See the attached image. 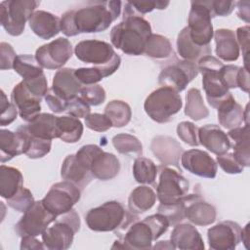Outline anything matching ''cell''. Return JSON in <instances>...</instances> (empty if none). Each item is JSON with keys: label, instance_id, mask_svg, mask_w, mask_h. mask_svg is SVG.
<instances>
[{"label": "cell", "instance_id": "obj_10", "mask_svg": "<svg viewBox=\"0 0 250 250\" xmlns=\"http://www.w3.org/2000/svg\"><path fill=\"white\" fill-rule=\"evenodd\" d=\"M40 2L35 0H6L0 3V21L12 36L21 35Z\"/></svg>", "mask_w": 250, "mask_h": 250}, {"label": "cell", "instance_id": "obj_9", "mask_svg": "<svg viewBox=\"0 0 250 250\" xmlns=\"http://www.w3.org/2000/svg\"><path fill=\"white\" fill-rule=\"evenodd\" d=\"M223 66L224 63L211 55L201 58L197 63L198 72L202 74V85L207 102L214 108H217L225 99L231 95L220 76Z\"/></svg>", "mask_w": 250, "mask_h": 250}, {"label": "cell", "instance_id": "obj_7", "mask_svg": "<svg viewBox=\"0 0 250 250\" xmlns=\"http://www.w3.org/2000/svg\"><path fill=\"white\" fill-rule=\"evenodd\" d=\"M183 106L180 94L169 87H160L151 92L145 101L146 113L157 123H167L173 120Z\"/></svg>", "mask_w": 250, "mask_h": 250}, {"label": "cell", "instance_id": "obj_5", "mask_svg": "<svg viewBox=\"0 0 250 250\" xmlns=\"http://www.w3.org/2000/svg\"><path fill=\"white\" fill-rule=\"evenodd\" d=\"M76 58L85 62L92 63L100 68L104 77L113 74L119 67L121 59L112 46L100 40H83L74 48Z\"/></svg>", "mask_w": 250, "mask_h": 250}, {"label": "cell", "instance_id": "obj_54", "mask_svg": "<svg viewBox=\"0 0 250 250\" xmlns=\"http://www.w3.org/2000/svg\"><path fill=\"white\" fill-rule=\"evenodd\" d=\"M28 90L35 95L36 97L42 99L43 97L46 96L48 92V82L45 74H42L36 78L33 79H27V80H22Z\"/></svg>", "mask_w": 250, "mask_h": 250}, {"label": "cell", "instance_id": "obj_44", "mask_svg": "<svg viewBox=\"0 0 250 250\" xmlns=\"http://www.w3.org/2000/svg\"><path fill=\"white\" fill-rule=\"evenodd\" d=\"M34 202L31 191L23 187L13 197L7 200V203L11 208L21 213H24Z\"/></svg>", "mask_w": 250, "mask_h": 250}, {"label": "cell", "instance_id": "obj_32", "mask_svg": "<svg viewBox=\"0 0 250 250\" xmlns=\"http://www.w3.org/2000/svg\"><path fill=\"white\" fill-rule=\"evenodd\" d=\"M228 137L234 141L233 156L236 161L243 167L250 166V153H249V125L236 127L230 129Z\"/></svg>", "mask_w": 250, "mask_h": 250}, {"label": "cell", "instance_id": "obj_24", "mask_svg": "<svg viewBox=\"0 0 250 250\" xmlns=\"http://www.w3.org/2000/svg\"><path fill=\"white\" fill-rule=\"evenodd\" d=\"M51 89L58 96L68 102L77 97L82 89V84L75 76V69L64 67L55 73Z\"/></svg>", "mask_w": 250, "mask_h": 250}, {"label": "cell", "instance_id": "obj_14", "mask_svg": "<svg viewBox=\"0 0 250 250\" xmlns=\"http://www.w3.org/2000/svg\"><path fill=\"white\" fill-rule=\"evenodd\" d=\"M58 217L52 214L43 204L42 200L35 201L16 224L15 230L21 237L41 235L56 221Z\"/></svg>", "mask_w": 250, "mask_h": 250}, {"label": "cell", "instance_id": "obj_30", "mask_svg": "<svg viewBox=\"0 0 250 250\" xmlns=\"http://www.w3.org/2000/svg\"><path fill=\"white\" fill-rule=\"evenodd\" d=\"M219 123L227 129L240 127L244 121V109L232 95L225 99L217 107Z\"/></svg>", "mask_w": 250, "mask_h": 250}, {"label": "cell", "instance_id": "obj_55", "mask_svg": "<svg viewBox=\"0 0 250 250\" xmlns=\"http://www.w3.org/2000/svg\"><path fill=\"white\" fill-rule=\"evenodd\" d=\"M17 56L13 47L6 42L0 43V68L2 70L11 69L14 66V62Z\"/></svg>", "mask_w": 250, "mask_h": 250}, {"label": "cell", "instance_id": "obj_39", "mask_svg": "<svg viewBox=\"0 0 250 250\" xmlns=\"http://www.w3.org/2000/svg\"><path fill=\"white\" fill-rule=\"evenodd\" d=\"M144 54L148 58L161 60L173 55V49L168 38L159 34H151L146 43Z\"/></svg>", "mask_w": 250, "mask_h": 250}, {"label": "cell", "instance_id": "obj_47", "mask_svg": "<svg viewBox=\"0 0 250 250\" xmlns=\"http://www.w3.org/2000/svg\"><path fill=\"white\" fill-rule=\"evenodd\" d=\"M198 128L189 121H183L177 126V135L178 137L186 144L191 146H197L199 145L198 136H197Z\"/></svg>", "mask_w": 250, "mask_h": 250}, {"label": "cell", "instance_id": "obj_1", "mask_svg": "<svg viewBox=\"0 0 250 250\" xmlns=\"http://www.w3.org/2000/svg\"><path fill=\"white\" fill-rule=\"evenodd\" d=\"M120 1H94L68 10L61 18V31L67 37L106 30L121 13Z\"/></svg>", "mask_w": 250, "mask_h": 250}, {"label": "cell", "instance_id": "obj_21", "mask_svg": "<svg viewBox=\"0 0 250 250\" xmlns=\"http://www.w3.org/2000/svg\"><path fill=\"white\" fill-rule=\"evenodd\" d=\"M150 149L162 166L172 165L180 169L179 159L184 149L175 139L169 136H156L151 141Z\"/></svg>", "mask_w": 250, "mask_h": 250}, {"label": "cell", "instance_id": "obj_31", "mask_svg": "<svg viewBox=\"0 0 250 250\" xmlns=\"http://www.w3.org/2000/svg\"><path fill=\"white\" fill-rule=\"evenodd\" d=\"M177 52L181 58L186 61L190 62H198L201 58L205 56H209L212 53V49L209 46L200 47L194 44L190 37L188 27H184L177 38Z\"/></svg>", "mask_w": 250, "mask_h": 250}, {"label": "cell", "instance_id": "obj_26", "mask_svg": "<svg viewBox=\"0 0 250 250\" xmlns=\"http://www.w3.org/2000/svg\"><path fill=\"white\" fill-rule=\"evenodd\" d=\"M31 30L42 39H51L61 31V19L42 10L35 11L28 21Z\"/></svg>", "mask_w": 250, "mask_h": 250}, {"label": "cell", "instance_id": "obj_19", "mask_svg": "<svg viewBox=\"0 0 250 250\" xmlns=\"http://www.w3.org/2000/svg\"><path fill=\"white\" fill-rule=\"evenodd\" d=\"M41 100L28 90L23 81L18 83L11 93V102L17 106L21 118L26 122L40 114Z\"/></svg>", "mask_w": 250, "mask_h": 250}, {"label": "cell", "instance_id": "obj_37", "mask_svg": "<svg viewBox=\"0 0 250 250\" xmlns=\"http://www.w3.org/2000/svg\"><path fill=\"white\" fill-rule=\"evenodd\" d=\"M185 114L194 121H199L208 117L209 110L206 107L200 90L190 88L186 95Z\"/></svg>", "mask_w": 250, "mask_h": 250}, {"label": "cell", "instance_id": "obj_56", "mask_svg": "<svg viewBox=\"0 0 250 250\" xmlns=\"http://www.w3.org/2000/svg\"><path fill=\"white\" fill-rule=\"evenodd\" d=\"M239 67L240 66L233 64H224V66L221 68L220 76L228 89L237 88V74Z\"/></svg>", "mask_w": 250, "mask_h": 250}, {"label": "cell", "instance_id": "obj_17", "mask_svg": "<svg viewBox=\"0 0 250 250\" xmlns=\"http://www.w3.org/2000/svg\"><path fill=\"white\" fill-rule=\"evenodd\" d=\"M241 227L232 221H222L207 231L209 247L214 250H233L241 242Z\"/></svg>", "mask_w": 250, "mask_h": 250}, {"label": "cell", "instance_id": "obj_23", "mask_svg": "<svg viewBox=\"0 0 250 250\" xmlns=\"http://www.w3.org/2000/svg\"><path fill=\"white\" fill-rule=\"evenodd\" d=\"M170 241L175 249L202 250L205 248L201 234L190 224H178L171 232Z\"/></svg>", "mask_w": 250, "mask_h": 250}, {"label": "cell", "instance_id": "obj_42", "mask_svg": "<svg viewBox=\"0 0 250 250\" xmlns=\"http://www.w3.org/2000/svg\"><path fill=\"white\" fill-rule=\"evenodd\" d=\"M18 131H21L25 136V150L24 154L31 159H38L47 155L52 146L51 140H43L39 138H35L27 134L21 127L18 128Z\"/></svg>", "mask_w": 250, "mask_h": 250}, {"label": "cell", "instance_id": "obj_57", "mask_svg": "<svg viewBox=\"0 0 250 250\" xmlns=\"http://www.w3.org/2000/svg\"><path fill=\"white\" fill-rule=\"evenodd\" d=\"M44 98H45V102H46L47 105L53 112L62 113L63 111H65L68 102L65 101L64 99L61 98L60 96H58L51 88L48 90V92Z\"/></svg>", "mask_w": 250, "mask_h": 250}, {"label": "cell", "instance_id": "obj_59", "mask_svg": "<svg viewBox=\"0 0 250 250\" xmlns=\"http://www.w3.org/2000/svg\"><path fill=\"white\" fill-rule=\"evenodd\" d=\"M237 87L244 91L245 93H249V72L248 69L243 67H239L237 74Z\"/></svg>", "mask_w": 250, "mask_h": 250}, {"label": "cell", "instance_id": "obj_52", "mask_svg": "<svg viewBox=\"0 0 250 250\" xmlns=\"http://www.w3.org/2000/svg\"><path fill=\"white\" fill-rule=\"evenodd\" d=\"M217 163L228 174H240L244 168L236 161L233 154L230 152L218 155Z\"/></svg>", "mask_w": 250, "mask_h": 250}, {"label": "cell", "instance_id": "obj_43", "mask_svg": "<svg viewBox=\"0 0 250 250\" xmlns=\"http://www.w3.org/2000/svg\"><path fill=\"white\" fill-rule=\"evenodd\" d=\"M169 5V1H146V2H126L123 12V18L143 15L151 12L154 9L163 10Z\"/></svg>", "mask_w": 250, "mask_h": 250}, {"label": "cell", "instance_id": "obj_25", "mask_svg": "<svg viewBox=\"0 0 250 250\" xmlns=\"http://www.w3.org/2000/svg\"><path fill=\"white\" fill-rule=\"evenodd\" d=\"M61 176L63 180L71 182L81 190L93 180L90 170L76 157L75 154L67 155L61 168Z\"/></svg>", "mask_w": 250, "mask_h": 250}, {"label": "cell", "instance_id": "obj_62", "mask_svg": "<svg viewBox=\"0 0 250 250\" xmlns=\"http://www.w3.org/2000/svg\"><path fill=\"white\" fill-rule=\"evenodd\" d=\"M249 224H247L243 229H241V241L243 242L244 246L249 249Z\"/></svg>", "mask_w": 250, "mask_h": 250}, {"label": "cell", "instance_id": "obj_46", "mask_svg": "<svg viewBox=\"0 0 250 250\" xmlns=\"http://www.w3.org/2000/svg\"><path fill=\"white\" fill-rule=\"evenodd\" d=\"M80 97L89 104V105H100L105 101V91L104 89L98 84L89 85L82 87L80 91Z\"/></svg>", "mask_w": 250, "mask_h": 250}, {"label": "cell", "instance_id": "obj_29", "mask_svg": "<svg viewBox=\"0 0 250 250\" xmlns=\"http://www.w3.org/2000/svg\"><path fill=\"white\" fill-rule=\"evenodd\" d=\"M20 127L35 138L51 141L57 138V116L51 113H40L32 121Z\"/></svg>", "mask_w": 250, "mask_h": 250}, {"label": "cell", "instance_id": "obj_51", "mask_svg": "<svg viewBox=\"0 0 250 250\" xmlns=\"http://www.w3.org/2000/svg\"><path fill=\"white\" fill-rule=\"evenodd\" d=\"M85 125L96 132H105L112 127L110 120L104 113H90L85 117Z\"/></svg>", "mask_w": 250, "mask_h": 250}, {"label": "cell", "instance_id": "obj_22", "mask_svg": "<svg viewBox=\"0 0 250 250\" xmlns=\"http://www.w3.org/2000/svg\"><path fill=\"white\" fill-rule=\"evenodd\" d=\"M197 136L199 145L217 156L229 152L231 147L229 138L218 125L207 124L198 128Z\"/></svg>", "mask_w": 250, "mask_h": 250}, {"label": "cell", "instance_id": "obj_49", "mask_svg": "<svg viewBox=\"0 0 250 250\" xmlns=\"http://www.w3.org/2000/svg\"><path fill=\"white\" fill-rule=\"evenodd\" d=\"M90 105L79 96L68 101L65 112L75 118H85L90 114Z\"/></svg>", "mask_w": 250, "mask_h": 250}, {"label": "cell", "instance_id": "obj_38", "mask_svg": "<svg viewBox=\"0 0 250 250\" xmlns=\"http://www.w3.org/2000/svg\"><path fill=\"white\" fill-rule=\"evenodd\" d=\"M13 69L23 78L22 80L33 79L44 74L43 67L38 63L36 58L28 54L18 55Z\"/></svg>", "mask_w": 250, "mask_h": 250}, {"label": "cell", "instance_id": "obj_15", "mask_svg": "<svg viewBox=\"0 0 250 250\" xmlns=\"http://www.w3.org/2000/svg\"><path fill=\"white\" fill-rule=\"evenodd\" d=\"M197 63L190 61H175L166 65L158 75V82L176 92L184 91L188 83L198 75Z\"/></svg>", "mask_w": 250, "mask_h": 250}, {"label": "cell", "instance_id": "obj_53", "mask_svg": "<svg viewBox=\"0 0 250 250\" xmlns=\"http://www.w3.org/2000/svg\"><path fill=\"white\" fill-rule=\"evenodd\" d=\"M205 4L209 8L212 17L229 16L236 6L234 1H205Z\"/></svg>", "mask_w": 250, "mask_h": 250}, {"label": "cell", "instance_id": "obj_60", "mask_svg": "<svg viewBox=\"0 0 250 250\" xmlns=\"http://www.w3.org/2000/svg\"><path fill=\"white\" fill-rule=\"evenodd\" d=\"M45 245L35 238V236H23L21 241V249H44Z\"/></svg>", "mask_w": 250, "mask_h": 250}, {"label": "cell", "instance_id": "obj_2", "mask_svg": "<svg viewBox=\"0 0 250 250\" xmlns=\"http://www.w3.org/2000/svg\"><path fill=\"white\" fill-rule=\"evenodd\" d=\"M150 23L143 17L131 16L114 25L110 31L111 44L126 55L144 54L146 43L151 35Z\"/></svg>", "mask_w": 250, "mask_h": 250}, {"label": "cell", "instance_id": "obj_13", "mask_svg": "<svg viewBox=\"0 0 250 250\" xmlns=\"http://www.w3.org/2000/svg\"><path fill=\"white\" fill-rule=\"evenodd\" d=\"M212 18V14L205 1L191 2L187 27L191 41L197 46H209L214 35Z\"/></svg>", "mask_w": 250, "mask_h": 250}, {"label": "cell", "instance_id": "obj_50", "mask_svg": "<svg viewBox=\"0 0 250 250\" xmlns=\"http://www.w3.org/2000/svg\"><path fill=\"white\" fill-rule=\"evenodd\" d=\"M19 113L17 106L11 102H8V99L3 90H1V118L0 124L1 126H6L11 124Z\"/></svg>", "mask_w": 250, "mask_h": 250}, {"label": "cell", "instance_id": "obj_11", "mask_svg": "<svg viewBox=\"0 0 250 250\" xmlns=\"http://www.w3.org/2000/svg\"><path fill=\"white\" fill-rule=\"evenodd\" d=\"M189 184L179 171L162 166L156 187V198L162 205H174L185 201Z\"/></svg>", "mask_w": 250, "mask_h": 250}, {"label": "cell", "instance_id": "obj_48", "mask_svg": "<svg viewBox=\"0 0 250 250\" xmlns=\"http://www.w3.org/2000/svg\"><path fill=\"white\" fill-rule=\"evenodd\" d=\"M75 76L81 84L86 86L94 85L104 78L102 70L96 66L77 68L75 69Z\"/></svg>", "mask_w": 250, "mask_h": 250}, {"label": "cell", "instance_id": "obj_35", "mask_svg": "<svg viewBox=\"0 0 250 250\" xmlns=\"http://www.w3.org/2000/svg\"><path fill=\"white\" fill-rule=\"evenodd\" d=\"M82 122L73 116L57 117V138L64 143H77L83 134Z\"/></svg>", "mask_w": 250, "mask_h": 250}, {"label": "cell", "instance_id": "obj_20", "mask_svg": "<svg viewBox=\"0 0 250 250\" xmlns=\"http://www.w3.org/2000/svg\"><path fill=\"white\" fill-rule=\"evenodd\" d=\"M186 218L195 226H208L216 221V208L202 200L200 195L188 194L185 199Z\"/></svg>", "mask_w": 250, "mask_h": 250}, {"label": "cell", "instance_id": "obj_6", "mask_svg": "<svg viewBox=\"0 0 250 250\" xmlns=\"http://www.w3.org/2000/svg\"><path fill=\"white\" fill-rule=\"evenodd\" d=\"M75 155L98 180H112L120 171L118 158L113 153L104 151L97 145H85L78 149Z\"/></svg>", "mask_w": 250, "mask_h": 250}, {"label": "cell", "instance_id": "obj_63", "mask_svg": "<svg viewBox=\"0 0 250 250\" xmlns=\"http://www.w3.org/2000/svg\"><path fill=\"white\" fill-rule=\"evenodd\" d=\"M169 241H158L157 244H155L152 248H169V249H175L173 245H166Z\"/></svg>", "mask_w": 250, "mask_h": 250}, {"label": "cell", "instance_id": "obj_12", "mask_svg": "<svg viewBox=\"0 0 250 250\" xmlns=\"http://www.w3.org/2000/svg\"><path fill=\"white\" fill-rule=\"evenodd\" d=\"M81 189L68 181L54 184L46 193L42 202L44 206L56 217L68 211L79 201Z\"/></svg>", "mask_w": 250, "mask_h": 250}, {"label": "cell", "instance_id": "obj_40", "mask_svg": "<svg viewBox=\"0 0 250 250\" xmlns=\"http://www.w3.org/2000/svg\"><path fill=\"white\" fill-rule=\"evenodd\" d=\"M133 176L140 184L153 185L157 176V166L146 157H137L133 164Z\"/></svg>", "mask_w": 250, "mask_h": 250}, {"label": "cell", "instance_id": "obj_58", "mask_svg": "<svg viewBox=\"0 0 250 250\" xmlns=\"http://www.w3.org/2000/svg\"><path fill=\"white\" fill-rule=\"evenodd\" d=\"M249 31L250 28L248 25L238 27L236 29V41L238 46L242 50V55L244 57V67L248 69L247 65V58H248V51H249Z\"/></svg>", "mask_w": 250, "mask_h": 250}, {"label": "cell", "instance_id": "obj_8", "mask_svg": "<svg viewBox=\"0 0 250 250\" xmlns=\"http://www.w3.org/2000/svg\"><path fill=\"white\" fill-rule=\"evenodd\" d=\"M80 229V219L74 209L59 216L52 227L41 234L45 248L49 250H66Z\"/></svg>", "mask_w": 250, "mask_h": 250}, {"label": "cell", "instance_id": "obj_3", "mask_svg": "<svg viewBox=\"0 0 250 250\" xmlns=\"http://www.w3.org/2000/svg\"><path fill=\"white\" fill-rule=\"evenodd\" d=\"M138 219V216L125 210L118 201H107L90 209L85 215L87 227L94 231L102 232L125 229Z\"/></svg>", "mask_w": 250, "mask_h": 250}, {"label": "cell", "instance_id": "obj_4", "mask_svg": "<svg viewBox=\"0 0 250 250\" xmlns=\"http://www.w3.org/2000/svg\"><path fill=\"white\" fill-rule=\"evenodd\" d=\"M170 224L167 218L156 213L147 216L143 221H136L127 229L123 244L127 249L143 250L152 248V242L164 234Z\"/></svg>", "mask_w": 250, "mask_h": 250}, {"label": "cell", "instance_id": "obj_28", "mask_svg": "<svg viewBox=\"0 0 250 250\" xmlns=\"http://www.w3.org/2000/svg\"><path fill=\"white\" fill-rule=\"evenodd\" d=\"M216 55L225 62H234L239 57V46L232 30L220 28L214 32Z\"/></svg>", "mask_w": 250, "mask_h": 250}, {"label": "cell", "instance_id": "obj_61", "mask_svg": "<svg viewBox=\"0 0 250 250\" xmlns=\"http://www.w3.org/2000/svg\"><path fill=\"white\" fill-rule=\"evenodd\" d=\"M236 5H237L238 17L248 23L249 22V2L239 1V2H236Z\"/></svg>", "mask_w": 250, "mask_h": 250}, {"label": "cell", "instance_id": "obj_41", "mask_svg": "<svg viewBox=\"0 0 250 250\" xmlns=\"http://www.w3.org/2000/svg\"><path fill=\"white\" fill-rule=\"evenodd\" d=\"M112 145L115 149L125 155H135L137 157L143 154V146L138 138L130 134H118L115 135L112 140Z\"/></svg>", "mask_w": 250, "mask_h": 250}, {"label": "cell", "instance_id": "obj_16", "mask_svg": "<svg viewBox=\"0 0 250 250\" xmlns=\"http://www.w3.org/2000/svg\"><path fill=\"white\" fill-rule=\"evenodd\" d=\"M73 53L72 45L66 38L60 37L36 50L35 58L38 63L47 69H61Z\"/></svg>", "mask_w": 250, "mask_h": 250}, {"label": "cell", "instance_id": "obj_18", "mask_svg": "<svg viewBox=\"0 0 250 250\" xmlns=\"http://www.w3.org/2000/svg\"><path fill=\"white\" fill-rule=\"evenodd\" d=\"M182 166L189 173L207 179H214L217 175L216 161L204 150L192 148L184 151L181 156Z\"/></svg>", "mask_w": 250, "mask_h": 250}, {"label": "cell", "instance_id": "obj_27", "mask_svg": "<svg viewBox=\"0 0 250 250\" xmlns=\"http://www.w3.org/2000/svg\"><path fill=\"white\" fill-rule=\"evenodd\" d=\"M25 136L21 131L12 132L7 129L0 131V160L1 163L24 153Z\"/></svg>", "mask_w": 250, "mask_h": 250}, {"label": "cell", "instance_id": "obj_34", "mask_svg": "<svg viewBox=\"0 0 250 250\" xmlns=\"http://www.w3.org/2000/svg\"><path fill=\"white\" fill-rule=\"evenodd\" d=\"M156 201V193L147 186L135 188L128 198V208L133 214H142L149 210Z\"/></svg>", "mask_w": 250, "mask_h": 250}, {"label": "cell", "instance_id": "obj_36", "mask_svg": "<svg viewBox=\"0 0 250 250\" xmlns=\"http://www.w3.org/2000/svg\"><path fill=\"white\" fill-rule=\"evenodd\" d=\"M104 114L110 120L112 127L120 128L126 126L130 122L132 110L127 103L113 100L105 105Z\"/></svg>", "mask_w": 250, "mask_h": 250}, {"label": "cell", "instance_id": "obj_33", "mask_svg": "<svg viewBox=\"0 0 250 250\" xmlns=\"http://www.w3.org/2000/svg\"><path fill=\"white\" fill-rule=\"evenodd\" d=\"M23 187V177L17 168L0 166V195L6 200L13 197Z\"/></svg>", "mask_w": 250, "mask_h": 250}, {"label": "cell", "instance_id": "obj_45", "mask_svg": "<svg viewBox=\"0 0 250 250\" xmlns=\"http://www.w3.org/2000/svg\"><path fill=\"white\" fill-rule=\"evenodd\" d=\"M185 208H186V203L185 201H183L178 204L168 205V206L160 204L157 210H158V213L164 215L167 218L170 226H176L186 219Z\"/></svg>", "mask_w": 250, "mask_h": 250}]
</instances>
